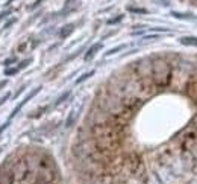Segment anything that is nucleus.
<instances>
[{
    "instance_id": "9d476101",
    "label": "nucleus",
    "mask_w": 197,
    "mask_h": 184,
    "mask_svg": "<svg viewBox=\"0 0 197 184\" xmlns=\"http://www.w3.org/2000/svg\"><path fill=\"white\" fill-rule=\"evenodd\" d=\"M121 18H123V15H120V17H117V18H112V20H109L108 23H109V24H112V23H117V21H120Z\"/></svg>"
},
{
    "instance_id": "7ed1b4c3",
    "label": "nucleus",
    "mask_w": 197,
    "mask_h": 184,
    "mask_svg": "<svg viewBox=\"0 0 197 184\" xmlns=\"http://www.w3.org/2000/svg\"><path fill=\"white\" fill-rule=\"evenodd\" d=\"M73 31H74V24H67V26H64V28H62L59 35H61V38H65V37H68Z\"/></svg>"
},
{
    "instance_id": "20e7f679",
    "label": "nucleus",
    "mask_w": 197,
    "mask_h": 184,
    "mask_svg": "<svg viewBox=\"0 0 197 184\" xmlns=\"http://www.w3.org/2000/svg\"><path fill=\"white\" fill-rule=\"evenodd\" d=\"M183 44H190V46H197V38H182Z\"/></svg>"
},
{
    "instance_id": "f257e3e1",
    "label": "nucleus",
    "mask_w": 197,
    "mask_h": 184,
    "mask_svg": "<svg viewBox=\"0 0 197 184\" xmlns=\"http://www.w3.org/2000/svg\"><path fill=\"white\" fill-rule=\"evenodd\" d=\"M35 46H36V43H32L31 40H26V41H23V43L17 47V50H18V52H26V50L33 49Z\"/></svg>"
},
{
    "instance_id": "423d86ee",
    "label": "nucleus",
    "mask_w": 197,
    "mask_h": 184,
    "mask_svg": "<svg viewBox=\"0 0 197 184\" xmlns=\"http://www.w3.org/2000/svg\"><path fill=\"white\" fill-rule=\"evenodd\" d=\"M127 9L130 12H137V14H146V12H147L146 9H142V8H132V6H129Z\"/></svg>"
},
{
    "instance_id": "f8f14e48",
    "label": "nucleus",
    "mask_w": 197,
    "mask_h": 184,
    "mask_svg": "<svg viewBox=\"0 0 197 184\" xmlns=\"http://www.w3.org/2000/svg\"><path fill=\"white\" fill-rule=\"evenodd\" d=\"M14 61H15V58H9V59H6V61H5V65H9L11 62H14Z\"/></svg>"
},
{
    "instance_id": "39448f33",
    "label": "nucleus",
    "mask_w": 197,
    "mask_h": 184,
    "mask_svg": "<svg viewBox=\"0 0 197 184\" xmlns=\"http://www.w3.org/2000/svg\"><path fill=\"white\" fill-rule=\"evenodd\" d=\"M93 75H94V72H89V73H85V75H82V76H81V78H79V79L76 81V84H81V82H84L85 79H88V78H89V76H93Z\"/></svg>"
},
{
    "instance_id": "1a4fd4ad",
    "label": "nucleus",
    "mask_w": 197,
    "mask_h": 184,
    "mask_svg": "<svg viewBox=\"0 0 197 184\" xmlns=\"http://www.w3.org/2000/svg\"><path fill=\"white\" fill-rule=\"evenodd\" d=\"M68 95H70V93H68V91H67V93H64V95H62V96H61V97L58 99L56 105H58V103H61V102H64V99H67V96H68Z\"/></svg>"
},
{
    "instance_id": "9b49d317",
    "label": "nucleus",
    "mask_w": 197,
    "mask_h": 184,
    "mask_svg": "<svg viewBox=\"0 0 197 184\" xmlns=\"http://www.w3.org/2000/svg\"><path fill=\"white\" fill-rule=\"evenodd\" d=\"M8 125H9V120H8V122H6V123H3V125H2V126H0V134H2V133H3V131H5V129H6V128H8Z\"/></svg>"
},
{
    "instance_id": "0eeeda50",
    "label": "nucleus",
    "mask_w": 197,
    "mask_h": 184,
    "mask_svg": "<svg viewBox=\"0 0 197 184\" xmlns=\"http://www.w3.org/2000/svg\"><path fill=\"white\" fill-rule=\"evenodd\" d=\"M18 72V67H15V69H8V70H5V75L6 76H11V75H15Z\"/></svg>"
},
{
    "instance_id": "f3484780",
    "label": "nucleus",
    "mask_w": 197,
    "mask_h": 184,
    "mask_svg": "<svg viewBox=\"0 0 197 184\" xmlns=\"http://www.w3.org/2000/svg\"><path fill=\"white\" fill-rule=\"evenodd\" d=\"M11 2H12V0H9V2H8V3H11Z\"/></svg>"
},
{
    "instance_id": "2eb2a0df",
    "label": "nucleus",
    "mask_w": 197,
    "mask_h": 184,
    "mask_svg": "<svg viewBox=\"0 0 197 184\" xmlns=\"http://www.w3.org/2000/svg\"><path fill=\"white\" fill-rule=\"evenodd\" d=\"M41 2H43V0H36V2H35V3H33V5L31 6V9H32V8H35V6H38L39 3H41Z\"/></svg>"
},
{
    "instance_id": "dca6fc26",
    "label": "nucleus",
    "mask_w": 197,
    "mask_h": 184,
    "mask_svg": "<svg viewBox=\"0 0 197 184\" xmlns=\"http://www.w3.org/2000/svg\"><path fill=\"white\" fill-rule=\"evenodd\" d=\"M6 84H8V81H6V79H5V81H0V88H3Z\"/></svg>"
},
{
    "instance_id": "6e6552de",
    "label": "nucleus",
    "mask_w": 197,
    "mask_h": 184,
    "mask_svg": "<svg viewBox=\"0 0 197 184\" xmlns=\"http://www.w3.org/2000/svg\"><path fill=\"white\" fill-rule=\"evenodd\" d=\"M12 12V9H8V11H5V12H2V14H0V20H3V18H6L9 14Z\"/></svg>"
},
{
    "instance_id": "ddd939ff",
    "label": "nucleus",
    "mask_w": 197,
    "mask_h": 184,
    "mask_svg": "<svg viewBox=\"0 0 197 184\" xmlns=\"http://www.w3.org/2000/svg\"><path fill=\"white\" fill-rule=\"evenodd\" d=\"M12 23H15V18H12V20H9V21H8V23L5 24V28H9V26H11Z\"/></svg>"
},
{
    "instance_id": "f03ea898",
    "label": "nucleus",
    "mask_w": 197,
    "mask_h": 184,
    "mask_svg": "<svg viewBox=\"0 0 197 184\" xmlns=\"http://www.w3.org/2000/svg\"><path fill=\"white\" fill-rule=\"evenodd\" d=\"M99 49H102V43H96L93 47H91V49L87 52V55H85V61H88V59L93 58V56L97 54V50H99Z\"/></svg>"
},
{
    "instance_id": "4468645a",
    "label": "nucleus",
    "mask_w": 197,
    "mask_h": 184,
    "mask_svg": "<svg viewBox=\"0 0 197 184\" xmlns=\"http://www.w3.org/2000/svg\"><path fill=\"white\" fill-rule=\"evenodd\" d=\"M8 97H9V95H5V96H3L2 99H0V105H2V103H3V102H5V100H6Z\"/></svg>"
}]
</instances>
